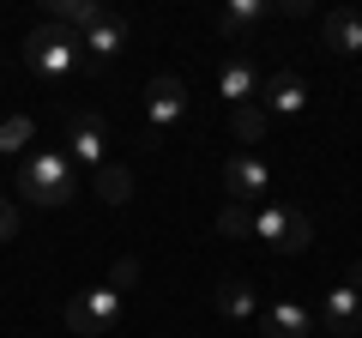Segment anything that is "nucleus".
<instances>
[{
	"label": "nucleus",
	"mask_w": 362,
	"mask_h": 338,
	"mask_svg": "<svg viewBox=\"0 0 362 338\" xmlns=\"http://www.w3.org/2000/svg\"><path fill=\"white\" fill-rule=\"evenodd\" d=\"M218 91L230 97L235 109H242L247 97L259 91V78H254V61H247V54H230V61H223V73H218Z\"/></svg>",
	"instance_id": "12"
},
{
	"label": "nucleus",
	"mask_w": 362,
	"mask_h": 338,
	"mask_svg": "<svg viewBox=\"0 0 362 338\" xmlns=\"http://www.w3.org/2000/svg\"><path fill=\"white\" fill-rule=\"evenodd\" d=\"M121 49H127V18L109 13L97 30H85V54H103V61H109V54H121Z\"/></svg>",
	"instance_id": "16"
},
{
	"label": "nucleus",
	"mask_w": 362,
	"mask_h": 338,
	"mask_svg": "<svg viewBox=\"0 0 362 338\" xmlns=\"http://www.w3.org/2000/svg\"><path fill=\"white\" fill-rule=\"evenodd\" d=\"M90 194L103 199V206H127V199H133V169H127V163H97Z\"/></svg>",
	"instance_id": "14"
},
{
	"label": "nucleus",
	"mask_w": 362,
	"mask_h": 338,
	"mask_svg": "<svg viewBox=\"0 0 362 338\" xmlns=\"http://www.w3.org/2000/svg\"><path fill=\"white\" fill-rule=\"evenodd\" d=\"M218 308L230 314V320H254V284H247V278H223L218 284Z\"/></svg>",
	"instance_id": "17"
},
{
	"label": "nucleus",
	"mask_w": 362,
	"mask_h": 338,
	"mask_svg": "<svg viewBox=\"0 0 362 338\" xmlns=\"http://www.w3.org/2000/svg\"><path fill=\"white\" fill-rule=\"evenodd\" d=\"M259 97H266V115H302V103H308V85H302V73H290V66H278V73L259 85Z\"/></svg>",
	"instance_id": "8"
},
{
	"label": "nucleus",
	"mask_w": 362,
	"mask_h": 338,
	"mask_svg": "<svg viewBox=\"0 0 362 338\" xmlns=\"http://www.w3.org/2000/svg\"><path fill=\"white\" fill-rule=\"evenodd\" d=\"M30 139H37V121H30V115H6V121H0V157L25 151Z\"/></svg>",
	"instance_id": "19"
},
{
	"label": "nucleus",
	"mask_w": 362,
	"mask_h": 338,
	"mask_svg": "<svg viewBox=\"0 0 362 338\" xmlns=\"http://www.w3.org/2000/svg\"><path fill=\"white\" fill-rule=\"evenodd\" d=\"M218 230L223 235H254V206H235V199H230V206L218 211Z\"/></svg>",
	"instance_id": "20"
},
{
	"label": "nucleus",
	"mask_w": 362,
	"mask_h": 338,
	"mask_svg": "<svg viewBox=\"0 0 362 338\" xmlns=\"http://www.w3.org/2000/svg\"><path fill=\"white\" fill-rule=\"evenodd\" d=\"M18 235V211H13V199H0V242H13Z\"/></svg>",
	"instance_id": "22"
},
{
	"label": "nucleus",
	"mask_w": 362,
	"mask_h": 338,
	"mask_svg": "<svg viewBox=\"0 0 362 338\" xmlns=\"http://www.w3.org/2000/svg\"><path fill=\"white\" fill-rule=\"evenodd\" d=\"M344 284H350V290H362V266H350V278H344Z\"/></svg>",
	"instance_id": "23"
},
{
	"label": "nucleus",
	"mask_w": 362,
	"mask_h": 338,
	"mask_svg": "<svg viewBox=\"0 0 362 338\" xmlns=\"http://www.w3.org/2000/svg\"><path fill=\"white\" fill-rule=\"evenodd\" d=\"M326 49L338 54H362V13H350V6H338V13H326Z\"/></svg>",
	"instance_id": "11"
},
{
	"label": "nucleus",
	"mask_w": 362,
	"mask_h": 338,
	"mask_svg": "<svg viewBox=\"0 0 362 338\" xmlns=\"http://www.w3.org/2000/svg\"><path fill=\"white\" fill-rule=\"evenodd\" d=\"M223 194H230L235 206H259V194H272V169L259 163L254 151L230 157V163H223Z\"/></svg>",
	"instance_id": "7"
},
{
	"label": "nucleus",
	"mask_w": 362,
	"mask_h": 338,
	"mask_svg": "<svg viewBox=\"0 0 362 338\" xmlns=\"http://www.w3.org/2000/svg\"><path fill=\"white\" fill-rule=\"evenodd\" d=\"M25 61L37 66L42 78H73V73H85V37L78 30H66V25H54V18H42L37 30L25 37Z\"/></svg>",
	"instance_id": "1"
},
{
	"label": "nucleus",
	"mask_w": 362,
	"mask_h": 338,
	"mask_svg": "<svg viewBox=\"0 0 362 338\" xmlns=\"http://www.w3.org/2000/svg\"><path fill=\"white\" fill-rule=\"evenodd\" d=\"M308 308L302 302H278V308L266 314V338H308Z\"/></svg>",
	"instance_id": "15"
},
{
	"label": "nucleus",
	"mask_w": 362,
	"mask_h": 338,
	"mask_svg": "<svg viewBox=\"0 0 362 338\" xmlns=\"http://www.w3.org/2000/svg\"><path fill=\"white\" fill-rule=\"evenodd\" d=\"M320 326H326L332 338H356V332H362V290L338 284L332 296H326V314H320Z\"/></svg>",
	"instance_id": "9"
},
{
	"label": "nucleus",
	"mask_w": 362,
	"mask_h": 338,
	"mask_svg": "<svg viewBox=\"0 0 362 338\" xmlns=\"http://www.w3.org/2000/svg\"><path fill=\"white\" fill-rule=\"evenodd\" d=\"M66 163H109V127L97 109H78L73 121H66Z\"/></svg>",
	"instance_id": "5"
},
{
	"label": "nucleus",
	"mask_w": 362,
	"mask_h": 338,
	"mask_svg": "<svg viewBox=\"0 0 362 338\" xmlns=\"http://www.w3.org/2000/svg\"><path fill=\"white\" fill-rule=\"evenodd\" d=\"M18 194L30 199V206H66V199L78 194L73 187V163H66V151H37L25 157V169H18Z\"/></svg>",
	"instance_id": "2"
},
{
	"label": "nucleus",
	"mask_w": 362,
	"mask_h": 338,
	"mask_svg": "<svg viewBox=\"0 0 362 338\" xmlns=\"http://www.w3.org/2000/svg\"><path fill=\"white\" fill-rule=\"evenodd\" d=\"M49 18L85 37V30H97V25L109 18V6H97V0H49Z\"/></svg>",
	"instance_id": "10"
},
{
	"label": "nucleus",
	"mask_w": 362,
	"mask_h": 338,
	"mask_svg": "<svg viewBox=\"0 0 362 338\" xmlns=\"http://www.w3.org/2000/svg\"><path fill=\"white\" fill-rule=\"evenodd\" d=\"M230 127H235V139H242V145H259V139H266V127H272V115L259 103H242L230 115Z\"/></svg>",
	"instance_id": "18"
},
{
	"label": "nucleus",
	"mask_w": 362,
	"mask_h": 338,
	"mask_svg": "<svg viewBox=\"0 0 362 338\" xmlns=\"http://www.w3.org/2000/svg\"><path fill=\"white\" fill-rule=\"evenodd\" d=\"M181 115H187V85H181L175 73H157L151 85H145V121H151V133L181 127Z\"/></svg>",
	"instance_id": "6"
},
{
	"label": "nucleus",
	"mask_w": 362,
	"mask_h": 338,
	"mask_svg": "<svg viewBox=\"0 0 362 338\" xmlns=\"http://www.w3.org/2000/svg\"><path fill=\"white\" fill-rule=\"evenodd\" d=\"M61 320H66V332H78V338H97V332H109V326L121 320V290H85V296H73L61 308Z\"/></svg>",
	"instance_id": "4"
},
{
	"label": "nucleus",
	"mask_w": 362,
	"mask_h": 338,
	"mask_svg": "<svg viewBox=\"0 0 362 338\" xmlns=\"http://www.w3.org/2000/svg\"><path fill=\"white\" fill-rule=\"evenodd\" d=\"M266 13H272L266 0H230V6L218 13V30H223L230 42H242V37H247V30H254V25H259Z\"/></svg>",
	"instance_id": "13"
},
{
	"label": "nucleus",
	"mask_w": 362,
	"mask_h": 338,
	"mask_svg": "<svg viewBox=\"0 0 362 338\" xmlns=\"http://www.w3.org/2000/svg\"><path fill=\"white\" fill-rule=\"evenodd\" d=\"M254 235L272 242L278 254H302V247L314 242V223L302 218L296 206H254Z\"/></svg>",
	"instance_id": "3"
},
{
	"label": "nucleus",
	"mask_w": 362,
	"mask_h": 338,
	"mask_svg": "<svg viewBox=\"0 0 362 338\" xmlns=\"http://www.w3.org/2000/svg\"><path fill=\"white\" fill-rule=\"evenodd\" d=\"M139 284V260H115V278H109V290H127Z\"/></svg>",
	"instance_id": "21"
}]
</instances>
